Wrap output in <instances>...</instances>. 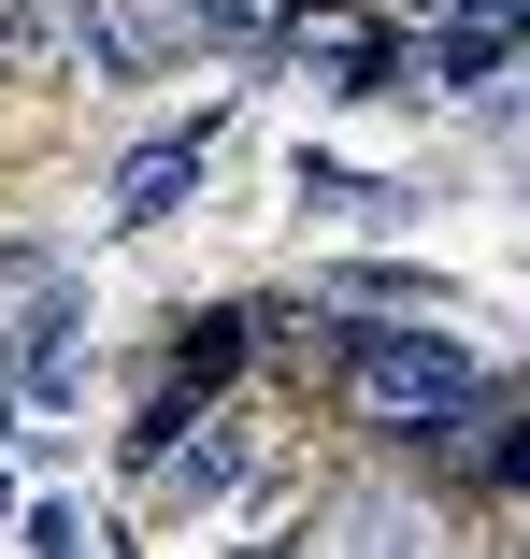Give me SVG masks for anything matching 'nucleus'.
Listing matches in <instances>:
<instances>
[{
  "mask_svg": "<svg viewBox=\"0 0 530 559\" xmlns=\"http://www.w3.org/2000/svg\"><path fill=\"white\" fill-rule=\"evenodd\" d=\"M345 402L387 430V444H459L473 416H487V373L445 345V330H359V345H345Z\"/></svg>",
  "mask_w": 530,
  "mask_h": 559,
  "instance_id": "nucleus-1",
  "label": "nucleus"
},
{
  "mask_svg": "<svg viewBox=\"0 0 530 559\" xmlns=\"http://www.w3.org/2000/svg\"><path fill=\"white\" fill-rule=\"evenodd\" d=\"M287 44L315 58V86H345V100H373V86H401V29H373V15H301Z\"/></svg>",
  "mask_w": 530,
  "mask_h": 559,
  "instance_id": "nucleus-2",
  "label": "nucleus"
},
{
  "mask_svg": "<svg viewBox=\"0 0 530 559\" xmlns=\"http://www.w3.org/2000/svg\"><path fill=\"white\" fill-rule=\"evenodd\" d=\"M516 44H530V0H459V15L431 29V86H487Z\"/></svg>",
  "mask_w": 530,
  "mask_h": 559,
  "instance_id": "nucleus-3",
  "label": "nucleus"
},
{
  "mask_svg": "<svg viewBox=\"0 0 530 559\" xmlns=\"http://www.w3.org/2000/svg\"><path fill=\"white\" fill-rule=\"evenodd\" d=\"M186 173H201V130L144 144V158H130V187H116V215H130V230H144V215H172V201H186Z\"/></svg>",
  "mask_w": 530,
  "mask_h": 559,
  "instance_id": "nucleus-4",
  "label": "nucleus"
},
{
  "mask_svg": "<svg viewBox=\"0 0 530 559\" xmlns=\"http://www.w3.org/2000/svg\"><path fill=\"white\" fill-rule=\"evenodd\" d=\"M15 545H44V559H72V545H116V531H100L86 502H29V516H15Z\"/></svg>",
  "mask_w": 530,
  "mask_h": 559,
  "instance_id": "nucleus-5",
  "label": "nucleus"
},
{
  "mask_svg": "<svg viewBox=\"0 0 530 559\" xmlns=\"http://www.w3.org/2000/svg\"><path fill=\"white\" fill-rule=\"evenodd\" d=\"M186 15H216L230 44H287V29H301V0H186Z\"/></svg>",
  "mask_w": 530,
  "mask_h": 559,
  "instance_id": "nucleus-6",
  "label": "nucleus"
},
{
  "mask_svg": "<svg viewBox=\"0 0 530 559\" xmlns=\"http://www.w3.org/2000/svg\"><path fill=\"white\" fill-rule=\"evenodd\" d=\"M301 201H330V215H387L373 173H330V158H301Z\"/></svg>",
  "mask_w": 530,
  "mask_h": 559,
  "instance_id": "nucleus-7",
  "label": "nucleus"
},
{
  "mask_svg": "<svg viewBox=\"0 0 530 559\" xmlns=\"http://www.w3.org/2000/svg\"><path fill=\"white\" fill-rule=\"evenodd\" d=\"M315 545H415V516H401V502H345Z\"/></svg>",
  "mask_w": 530,
  "mask_h": 559,
  "instance_id": "nucleus-8",
  "label": "nucleus"
},
{
  "mask_svg": "<svg viewBox=\"0 0 530 559\" xmlns=\"http://www.w3.org/2000/svg\"><path fill=\"white\" fill-rule=\"evenodd\" d=\"M330 301H359V316H401V301H445V287H415V273H345Z\"/></svg>",
  "mask_w": 530,
  "mask_h": 559,
  "instance_id": "nucleus-9",
  "label": "nucleus"
},
{
  "mask_svg": "<svg viewBox=\"0 0 530 559\" xmlns=\"http://www.w3.org/2000/svg\"><path fill=\"white\" fill-rule=\"evenodd\" d=\"M0 287H15V273H0Z\"/></svg>",
  "mask_w": 530,
  "mask_h": 559,
  "instance_id": "nucleus-10",
  "label": "nucleus"
}]
</instances>
